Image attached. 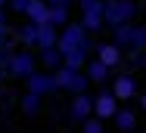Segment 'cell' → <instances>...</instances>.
<instances>
[{"label": "cell", "instance_id": "cell-6", "mask_svg": "<svg viewBox=\"0 0 146 133\" xmlns=\"http://www.w3.org/2000/svg\"><path fill=\"white\" fill-rule=\"evenodd\" d=\"M53 78H56V87L59 90H65V93H87L90 80L84 71H72V68H65V65H59L56 71H53Z\"/></svg>", "mask_w": 146, "mask_h": 133}, {"label": "cell", "instance_id": "cell-10", "mask_svg": "<svg viewBox=\"0 0 146 133\" xmlns=\"http://www.w3.org/2000/svg\"><path fill=\"white\" fill-rule=\"evenodd\" d=\"M112 96H115L118 102L134 99L137 96V80H134V74H115V80H112Z\"/></svg>", "mask_w": 146, "mask_h": 133}, {"label": "cell", "instance_id": "cell-3", "mask_svg": "<svg viewBox=\"0 0 146 133\" xmlns=\"http://www.w3.org/2000/svg\"><path fill=\"white\" fill-rule=\"evenodd\" d=\"M0 71L25 80L28 74H34V71H37V59H34V53H31V50H16V53H6L3 59H0Z\"/></svg>", "mask_w": 146, "mask_h": 133}, {"label": "cell", "instance_id": "cell-19", "mask_svg": "<svg viewBox=\"0 0 146 133\" xmlns=\"http://www.w3.org/2000/svg\"><path fill=\"white\" fill-rule=\"evenodd\" d=\"M19 40H22V43H25V47H34V43H37V25H22L19 28Z\"/></svg>", "mask_w": 146, "mask_h": 133}, {"label": "cell", "instance_id": "cell-7", "mask_svg": "<svg viewBox=\"0 0 146 133\" xmlns=\"http://www.w3.org/2000/svg\"><path fill=\"white\" fill-rule=\"evenodd\" d=\"M25 90L31 93H37V96H50V93H56V78H53V71H34L25 78Z\"/></svg>", "mask_w": 146, "mask_h": 133}, {"label": "cell", "instance_id": "cell-18", "mask_svg": "<svg viewBox=\"0 0 146 133\" xmlns=\"http://www.w3.org/2000/svg\"><path fill=\"white\" fill-rule=\"evenodd\" d=\"M72 22V9L68 6H50V25L53 28H62Z\"/></svg>", "mask_w": 146, "mask_h": 133}, {"label": "cell", "instance_id": "cell-12", "mask_svg": "<svg viewBox=\"0 0 146 133\" xmlns=\"http://www.w3.org/2000/svg\"><path fill=\"white\" fill-rule=\"evenodd\" d=\"M93 50H96V59H100L103 65H109L112 71H115L118 65H121V59H124V50L115 47L112 40H109V43H100V47H93Z\"/></svg>", "mask_w": 146, "mask_h": 133}, {"label": "cell", "instance_id": "cell-1", "mask_svg": "<svg viewBox=\"0 0 146 133\" xmlns=\"http://www.w3.org/2000/svg\"><path fill=\"white\" fill-rule=\"evenodd\" d=\"M140 13V3L137 0H103V22L109 28L118 25H131Z\"/></svg>", "mask_w": 146, "mask_h": 133}, {"label": "cell", "instance_id": "cell-27", "mask_svg": "<svg viewBox=\"0 0 146 133\" xmlns=\"http://www.w3.org/2000/svg\"><path fill=\"white\" fill-rule=\"evenodd\" d=\"M6 3H9V0H0V9H3V6H6Z\"/></svg>", "mask_w": 146, "mask_h": 133}, {"label": "cell", "instance_id": "cell-16", "mask_svg": "<svg viewBox=\"0 0 146 133\" xmlns=\"http://www.w3.org/2000/svg\"><path fill=\"white\" fill-rule=\"evenodd\" d=\"M37 59H40V65H44L47 71H56L59 65H62V53H59L56 47H53V50H40V56H37Z\"/></svg>", "mask_w": 146, "mask_h": 133}, {"label": "cell", "instance_id": "cell-11", "mask_svg": "<svg viewBox=\"0 0 146 133\" xmlns=\"http://www.w3.org/2000/svg\"><path fill=\"white\" fill-rule=\"evenodd\" d=\"M22 16H25V22H31V25H50V3L47 0H31Z\"/></svg>", "mask_w": 146, "mask_h": 133}, {"label": "cell", "instance_id": "cell-21", "mask_svg": "<svg viewBox=\"0 0 146 133\" xmlns=\"http://www.w3.org/2000/svg\"><path fill=\"white\" fill-rule=\"evenodd\" d=\"M31 0H9V3H6V6H9V9H13V13H19V16H22V13H25V6H28Z\"/></svg>", "mask_w": 146, "mask_h": 133}, {"label": "cell", "instance_id": "cell-29", "mask_svg": "<svg viewBox=\"0 0 146 133\" xmlns=\"http://www.w3.org/2000/svg\"><path fill=\"white\" fill-rule=\"evenodd\" d=\"M3 78H6V74H3V71H0V84H3Z\"/></svg>", "mask_w": 146, "mask_h": 133}, {"label": "cell", "instance_id": "cell-9", "mask_svg": "<svg viewBox=\"0 0 146 133\" xmlns=\"http://www.w3.org/2000/svg\"><path fill=\"white\" fill-rule=\"evenodd\" d=\"M68 115H72L75 124L87 121L90 115H93V96H87V93H75V96H72V105H68Z\"/></svg>", "mask_w": 146, "mask_h": 133}, {"label": "cell", "instance_id": "cell-2", "mask_svg": "<svg viewBox=\"0 0 146 133\" xmlns=\"http://www.w3.org/2000/svg\"><path fill=\"white\" fill-rule=\"evenodd\" d=\"M56 50L62 56H68V53H78V50H93L90 47V34L81 28V22H68V25H62L59 28V40H56Z\"/></svg>", "mask_w": 146, "mask_h": 133}, {"label": "cell", "instance_id": "cell-13", "mask_svg": "<svg viewBox=\"0 0 146 133\" xmlns=\"http://www.w3.org/2000/svg\"><path fill=\"white\" fill-rule=\"evenodd\" d=\"M84 74H87L90 84H103V80H109L112 68H109V65H103V62L93 56V59H87V65H84Z\"/></svg>", "mask_w": 146, "mask_h": 133}, {"label": "cell", "instance_id": "cell-26", "mask_svg": "<svg viewBox=\"0 0 146 133\" xmlns=\"http://www.w3.org/2000/svg\"><path fill=\"white\" fill-rule=\"evenodd\" d=\"M140 108H143V111H146V93H143V96H140Z\"/></svg>", "mask_w": 146, "mask_h": 133}, {"label": "cell", "instance_id": "cell-22", "mask_svg": "<svg viewBox=\"0 0 146 133\" xmlns=\"http://www.w3.org/2000/svg\"><path fill=\"white\" fill-rule=\"evenodd\" d=\"M6 50H9V47H6V25H3L0 28V59L6 56Z\"/></svg>", "mask_w": 146, "mask_h": 133}, {"label": "cell", "instance_id": "cell-28", "mask_svg": "<svg viewBox=\"0 0 146 133\" xmlns=\"http://www.w3.org/2000/svg\"><path fill=\"white\" fill-rule=\"evenodd\" d=\"M140 9H143V13H146V0H143V3H140Z\"/></svg>", "mask_w": 146, "mask_h": 133}, {"label": "cell", "instance_id": "cell-20", "mask_svg": "<svg viewBox=\"0 0 146 133\" xmlns=\"http://www.w3.org/2000/svg\"><path fill=\"white\" fill-rule=\"evenodd\" d=\"M81 133H106V127H103V121H100V118H93V115H90L87 121H81Z\"/></svg>", "mask_w": 146, "mask_h": 133}, {"label": "cell", "instance_id": "cell-24", "mask_svg": "<svg viewBox=\"0 0 146 133\" xmlns=\"http://www.w3.org/2000/svg\"><path fill=\"white\" fill-rule=\"evenodd\" d=\"M140 68H143V71H146V50H143V53H140Z\"/></svg>", "mask_w": 146, "mask_h": 133}, {"label": "cell", "instance_id": "cell-15", "mask_svg": "<svg viewBox=\"0 0 146 133\" xmlns=\"http://www.w3.org/2000/svg\"><path fill=\"white\" fill-rule=\"evenodd\" d=\"M112 121H115V127H118L121 133H131L134 127H137V115H134L131 108H118V111H115V118H112Z\"/></svg>", "mask_w": 146, "mask_h": 133}, {"label": "cell", "instance_id": "cell-8", "mask_svg": "<svg viewBox=\"0 0 146 133\" xmlns=\"http://www.w3.org/2000/svg\"><path fill=\"white\" fill-rule=\"evenodd\" d=\"M118 111V99L112 96V90H100L96 96H93V118H100V121H112Z\"/></svg>", "mask_w": 146, "mask_h": 133}, {"label": "cell", "instance_id": "cell-4", "mask_svg": "<svg viewBox=\"0 0 146 133\" xmlns=\"http://www.w3.org/2000/svg\"><path fill=\"white\" fill-rule=\"evenodd\" d=\"M112 34H115V47H121V50H134V53H143L146 50V25H118L112 28Z\"/></svg>", "mask_w": 146, "mask_h": 133}, {"label": "cell", "instance_id": "cell-5", "mask_svg": "<svg viewBox=\"0 0 146 133\" xmlns=\"http://www.w3.org/2000/svg\"><path fill=\"white\" fill-rule=\"evenodd\" d=\"M78 9H81V28L87 34H100V28H106L103 22V0H78Z\"/></svg>", "mask_w": 146, "mask_h": 133}, {"label": "cell", "instance_id": "cell-17", "mask_svg": "<svg viewBox=\"0 0 146 133\" xmlns=\"http://www.w3.org/2000/svg\"><path fill=\"white\" fill-rule=\"evenodd\" d=\"M40 99H44V96H37V93H31V90H25V96H22V115H28V118H34V115L40 111Z\"/></svg>", "mask_w": 146, "mask_h": 133}, {"label": "cell", "instance_id": "cell-14", "mask_svg": "<svg viewBox=\"0 0 146 133\" xmlns=\"http://www.w3.org/2000/svg\"><path fill=\"white\" fill-rule=\"evenodd\" d=\"M59 40V28L53 25H37V43H34V50H53Z\"/></svg>", "mask_w": 146, "mask_h": 133}, {"label": "cell", "instance_id": "cell-23", "mask_svg": "<svg viewBox=\"0 0 146 133\" xmlns=\"http://www.w3.org/2000/svg\"><path fill=\"white\" fill-rule=\"evenodd\" d=\"M50 6H72V0H47Z\"/></svg>", "mask_w": 146, "mask_h": 133}, {"label": "cell", "instance_id": "cell-25", "mask_svg": "<svg viewBox=\"0 0 146 133\" xmlns=\"http://www.w3.org/2000/svg\"><path fill=\"white\" fill-rule=\"evenodd\" d=\"M6 25V13H3V9H0V28Z\"/></svg>", "mask_w": 146, "mask_h": 133}]
</instances>
